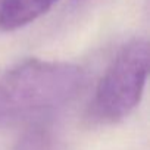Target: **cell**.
Returning <instances> with one entry per match:
<instances>
[{
	"mask_svg": "<svg viewBox=\"0 0 150 150\" xmlns=\"http://www.w3.org/2000/svg\"><path fill=\"white\" fill-rule=\"evenodd\" d=\"M84 72L78 65L27 59L0 75V125L59 109L78 94Z\"/></svg>",
	"mask_w": 150,
	"mask_h": 150,
	"instance_id": "cell-1",
	"label": "cell"
},
{
	"mask_svg": "<svg viewBox=\"0 0 150 150\" xmlns=\"http://www.w3.org/2000/svg\"><path fill=\"white\" fill-rule=\"evenodd\" d=\"M149 44L134 38L124 44L100 78L93 113L102 122H119L140 103L149 75Z\"/></svg>",
	"mask_w": 150,
	"mask_h": 150,
	"instance_id": "cell-2",
	"label": "cell"
},
{
	"mask_svg": "<svg viewBox=\"0 0 150 150\" xmlns=\"http://www.w3.org/2000/svg\"><path fill=\"white\" fill-rule=\"evenodd\" d=\"M59 0H3L0 6V28L15 31L47 13Z\"/></svg>",
	"mask_w": 150,
	"mask_h": 150,
	"instance_id": "cell-3",
	"label": "cell"
},
{
	"mask_svg": "<svg viewBox=\"0 0 150 150\" xmlns=\"http://www.w3.org/2000/svg\"><path fill=\"white\" fill-rule=\"evenodd\" d=\"M13 150H57V143L50 129L37 127L27 131Z\"/></svg>",
	"mask_w": 150,
	"mask_h": 150,
	"instance_id": "cell-4",
	"label": "cell"
}]
</instances>
